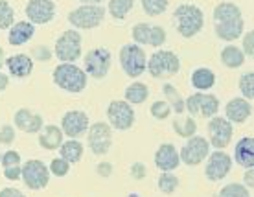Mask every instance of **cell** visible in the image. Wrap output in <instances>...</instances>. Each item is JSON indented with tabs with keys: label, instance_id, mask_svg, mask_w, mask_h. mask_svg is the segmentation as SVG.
<instances>
[{
	"label": "cell",
	"instance_id": "e0dca14e",
	"mask_svg": "<svg viewBox=\"0 0 254 197\" xmlns=\"http://www.w3.org/2000/svg\"><path fill=\"white\" fill-rule=\"evenodd\" d=\"M87 129H89V116L83 111L74 109L64 113V116L61 118V131L70 138H79L87 133Z\"/></svg>",
	"mask_w": 254,
	"mask_h": 197
},
{
	"label": "cell",
	"instance_id": "74e56055",
	"mask_svg": "<svg viewBox=\"0 0 254 197\" xmlns=\"http://www.w3.org/2000/svg\"><path fill=\"white\" fill-rule=\"evenodd\" d=\"M151 116L153 118H157V120H166V118H170L172 115V107H170V103L168 102H155L151 105Z\"/></svg>",
	"mask_w": 254,
	"mask_h": 197
},
{
	"label": "cell",
	"instance_id": "8d00e7d4",
	"mask_svg": "<svg viewBox=\"0 0 254 197\" xmlns=\"http://www.w3.org/2000/svg\"><path fill=\"white\" fill-rule=\"evenodd\" d=\"M149 33H151V24L138 22V24L133 26V39L136 45L149 46Z\"/></svg>",
	"mask_w": 254,
	"mask_h": 197
},
{
	"label": "cell",
	"instance_id": "44dd1931",
	"mask_svg": "<svg viewBox=\"0 0 254 197\" xmlns=\"http://www.w3.org/2000/svg\"><path fill=\"white\" fill-rule=\"evenodd\" d=\"M33 35H35V26L30 20H19V22H13L9 26L7 41L11 46H22L28 41H32Z\"/></svg>",
	"mask_w": 254,
	"mask_h": 197
},
{
	"label": "cell",
	"instance_id": "277c9868",
	"mask_svg": "<svg viewBox=\"0 0 254 197\" xmlns=\"http://www.w3.org/2000/svg\"><path fill=\"white\" fill-rule=\"evenodd\" d=\"M146 68L149 76L155 79H166V77L175 76L181 70V59L172 50H157L147 59Z\"/></svg>",
	"mask_w": 254,
	"mask_h": 197
},
{
	"label": "cell",
	"instance_id": "60d3db41",
	"mask_svg": "<svg viewBox=\"0 0 254 197\" xmlns=\"http://www.w3.org/2000/svg\"><path fill=\"white\" fill-rule=\"evenodd\" d=\"M0 162H2V168H9V166H19L20 164V153L13 151V149H7L2 157H0Z\"/></svg>",
	"mask_w": 254,
	"mask_h": 197
},
{
	"label": "cell",
	"instance_id": "4fadbf2b",
	"mask_svg": "<svg viewBox=\"0 0 254 197\" xmlns=\"http://www.w3.org/2000/svg\"><path fill=\"white\" fill-rule=\"evenodd\" d=\"M206 159L208 160L204 166V175L212 183L223 181L232 170V157L225 149H216L214 153H208Z\"/></svg>",
	"mask_w": 254,
	"mask_h": 197
},
{
	"label": "cell",
	"instance_id": "83f0119b",
	"mask_svg": "<svg viewBox=\"0 0 254 197\" xmlns=\"http://www.w3.org/2000/svg\"><path fill=\"white\" fill-rule=\"evenodd\" d=\"M124 96H126L127 103H131V105H140V103H144L147 100V96H149V87H147L146 83L134 81L127 87L126 94Z\"/></svg>",
	"mask_w": 254,
	"mask_h": 197
},
{
	"label": "cell",
	"instance_id": "8fae6325",
	"mask_svg": "<svg viewBox=\"0 0 254 197\" xmlns=\"http://www.w3.org/2000/svg\"><path fill=\"white\" fill-rule=\"evenodd\" d=\"M109 126L118 131H127L134 126V111L133 105L126 100H113L107 107Z\"/></svg>",
	"mask_w": 254,
	"mask_h": 197
},
{
	"label": "cell",
	"instance_id": "4dcf8cb0",
	"mask_svg": "<svg viewBox=\"0 0 254 197\" xmlns=\"http://www.w3.org/2000/svg\"><path fill=\"white\" fill-rule=\"evenodd\" d=\"M173 129H175V133L179 136H183V138H190L193 134L197 133V124L193 118H177V120L173 122Z\"/></svg>",
	"mask_w": 254,
	"mask_h": 197
},
{
	"label": "cell",
	"instance_id": "3957f363",
	"mask_svg": "<svg viewBox=\"0 0 254 197\" xmlns=\"http://www.w3.org/2000/svg\"><path fill=\"white\" fill-rule=\"evenodd\" d=\"M54 83L70 94H79L87 87V74L76 63H61L54 68Z\"/></svg>",
	"mask_w": 254,
	"mask_h": 197
},
{
	"label": "cell",
	"instance_id": "f35d334b",
	"mask_svg": "<svg viewBox=\"0 0 254 197\" xmlns=\"http://www.w3.org/2000/svg\"><path fill=\"white\" fill-rule=\"evenodd\" d=\"M166 30L162 28V26H155L151 24V33H149V46H153V48H159V46H162L166 43Z\"/></svg>",
	"mask_w": 254,
	"mask_h": 197
},
{
	"label": "cell",
	"instance_id": "52a82bcc",
	"mask_svg": "<svg viewBox=\"0 0 254 197\" xmlns=\"http://www.w3.org/2000/svg\"><path fill=\"white\" fill-rule=\"evenodd\" d=\"M146 52L140 45H124L120 50V66L129 77H138L146 72Z\"/></svg>",
	"mask_w": 254,
	"mask_h": 197
},
{
	"label": "cell",
	"instance_id": "f546056e",
	"mask_svg": "<svg viewBox=\"0 0 254 197\" xmlns=\"http://www.w3.org/2000/svg\"><path fill=\"white\" fill-rule=\"evenodd\" d=\"M134 0H109V13L113 15L115 20H124L129 15V11L133 9Z\"/></svg>",
	"mask_w": 254,
	"mask_h": 197
},
{
	"label": "cell",
	"instance_id": "cb8c5ba5",
	"mask_svg": "<svg viewBox=\"0 0 254 197\" xmlns=\"http://www.w3.org/2000/svg\"><path fill=\"white\" fill-rule=\"evenodd\" d=\"M39 144L41 147H45L48 151L59 149V146L63 144V131L58 126H43V129L39 131Z\"/></svg>",
	"mask_w": 254,
	"mask_h": 197
},
{
	"label": "cell",
	"instance_id": "f6af8a7d",
	"mask_svg": "<svg viewBox=\"0 0 254 197\" xmlns=\"http://www.w3.org/2000/svg\"><path fill=\"white\" fill-rule=\"evenodd\" d=\"M0 197H26V196L20 190H17V188H9L7 186V188L0 190Z\"/></svg>",
	"mask_w": 254,
	"mask_h": 197
},
{
	"label": "cell",
	"instance_id": "7c38bea8",
	"mask_svg": "<svg viewBox=\"0 0 254 197\" xmlns=\"http://www.w3.org/2000/svg\"><path fill=\"white\" fill-rule=\"evenodd\" d=\"M185 109L193 116H203V118H212L219 111V100L217 96L208 94V92H195L185 100Z\"/></svg>",
	"mask_w": 254,
	"mask_h": 197
},
{
	"label": "cell",
	"instance_id": "603a6c76",
	"mask_svg": "<svg viewBox=\"0 0 254 197\" xmlns=\"http://www.w3.org/2000/svg\"><path fill=\"white\" fill-rule=\"evenodd\" d=\"M234 160L242 168H254V136H243L234 147Z\"/></svg>",
	"mask_w": 254,
	"mask_h": 197
},
{
	"label": "cell",
	"instance_id": "d6986e66",
	"mask_svg": "<svg viewBox=\"0 0 254 197\" xmlns=\"http://www.w3.org/2000/svg\"><path fill=\"white\" fill-rule=\"evenodd\" d=\"M13 122H15L17 129L28 134H35L43 129V116L30 111V109H19L13 116Z\"/></svg>",
	"mask_w": 254,
	"mask_h": 197
},
{
	"label": "cell",
	"instance_id": "7402d4cb",
	"mask_svg": "<svg viewBox=\"0 0 254 197\" xmlns=\"http://www.w3.org/2000/svg\"><path fill=\"white\" fill-rule=\"evenodd\" d=\"M9 70V74L13 77H28L33 72V59L28 56V54H15L11 58H6V63H4Z\"/></svg>",
	"mask_w": 254,
	"mask_h": 197
},
{
	"label": "cell",
	"instance_id": "ac0fdd59",
	"mask_svg": "<svg viewBox=\"0 0 254 197\" xmlns=\"http://www.w3.org/2000/svg\"><path fill=\"white\" fill-rule=\"evenodd\" d=\"M179 164H181V157H179V151L175 149V146L170 142L160 144L159 149L155 151V166L160 172H173L179 168Z\"/></svg>",
	"mask_w": 254,
	"mask_h": 197
},
{
	"label": "cell",
	"instance_id": "1f68e13d",
	"mask_svg": "<svg viewBox=\"0 0 254 197\" xmlns=\"http://www.w3.org/2000/svg\"><path fill=\"white\" fill-rule=\"evenodd\" d=\"M217 197H251V190L245 185L240 183H230V185L223 186Z\"/></svg>",
	"mask_w": 254,
	"mask_h": 197
},
{
	"label": "cell",
	"instance_id": "f1b7e54d",
	"mask_svg": "<svg viewBox=\"0 0 254 197\" xmlns=\"http://www.w3.org/2000/svg\"><path fill=\"white\" fill-rule=\"evenodd\" d=\"M162 92L166 96V102L170 103V107L172 111H175L177 115H183L186 109H185V98L179 94V90L173 87L172 83H166L164 87H162Z\"/></svg>",
	"mask_w": 254,
	"mask_h": 197
},
{
	"label": "cell",
	"instance_id": "bcb514c9",
	"mask_svg": "<svg viewBox=\"0 0 254 197\" xmlns=\"http://www.w3.org/2000/svg\"><path fill=\"white\" fill-rule=\"evenodd\" d=\"M243 183H245V186H247L249 190H253V186H254V168H247V170H245Z\"/></svg>",
	"mask_w": 254,
	"mask_h": 197
},
{
	"label": "cell",
	"instance_id": "f5cc1de1",
	"mask_svg": "<svg viewBox=\"0 0 254 197\" xmlns=\"http://www.w3.org/2000/svg\"><path fill=\"white\" fill-rule=\"evenodd\" d=\"M81 4H102L103 0H79Z\"/></svg>",
	"mask_w": 254,
	"mask_h": 197
},
{
	"label": "cell",
	"instance_id": "30bf717a",
	"mask_svg": "<svg viewBox=\"0 0 254 197\" xmlns=\"http://www.w3.org/2000/svg\"><path fill=\"white\" fill-rule=\"evenodd\" d=\"M87 142L94 155H107L113 146V128L105 122H96L87 129Z\"/></svg>",
	"mask_w": 254,
	"mask_h": 197
},
{
	"label": "cell",
	"instance_id": "d6a6232c",
	"mask_svg": "<svg viewBox=\"0 0 254 197\" xmlns=\"http://www.w3.org/2000/svg\"><path fill=\"white\" fill-rule=\"evenodd\" d=\"M159 190L162 192V194H166V196H170V194H173V192L177 190L179 186V179L173 175L172 172H162V175L159 177Z\"/></svg>",
	"mask_w": 254,
	"mask_h": 197
},
{
	"label": "cell",
	"instance_id": "d590c367",
	"mask_svg": "<svg viewBox=\"0 0 254 197\" xmlns=\"http://www.w3.org/2000/svg\"><path fill=\"white\" fill-rule=\"evenodd\" d=\"M240 90H242V96L247 102H253L254 100V72H245V74L240 77Z\"/></svg>",
	"mask_w": 254,
	"mask_h": 197
},
{
	"label": "cell",
	"instance_id": "b9f144b4",
	"mask_svg": "<svg viewBox=\"0 0 254 197\" xmlns=\"http://www.w3.org/2000/svg\"><path fill=\"white\" fill-rule=\"evenodd\" d=\"M242 52L245 54V56H249V58H253V56H254V32H253V30H249V32L245 33V37H243Z\"/></svg>",
	"mask_w": 254,
	"mask_h": 197
},
{
	"label": "cell",
	"instance_id": "c3c4849f",
	"mask_svg": "<svg viewBox=\"0 0 254 197\" xmlns=\"http://www.w3.org/2000/svg\"><path fill=\"white\" fill-rule=\"evenodd\" d=\"M33 54H35L41 61H50V52H48V48H45V46H43V48H35Z\"/></svg>",
	"mask_w": 254,
	"mask_h": 197
},
{
	"label": "cell",
	"instance_id": "9a60e30c",
	"mask_svg": "<svg viewBox=\"0 0 254 197\" xmlns=\"http://www.w3.org/2000/svg\"><path fill=\"white\" fill-rule=\"evenodd\" d=\"M234 128L227 118L212 116L208 122V144L216 149H225L232 140Z\"/></svg>",
	"mask_w": 254,
	"mask_h": 197
},
{
	"label": "cell",
	"instance_id": "d4e9b609",
	"mask_svg": "<svg viewBox=\"0 0 254 197\" xmlns=\"http://www.w3.org/2000/svg\"><path fill=\"white\" fill-rule=\"evenodd\" d=\"M191 85H193V89H197L199 92L210 90L216 85V74H214V70L204 68V66L195 68L193 74H191Z\"/></svg>",
	"mask_w": 254,
	"mask_h": 197
},
{
	"label": "cell",
	"instance_id": "9c48e42d",
	"mask_svg": "<svg viewBox=\"0 0 254 197\" xmlns=\"http://www.w3.org/2000/svg\"><path fill=\"white\" fill-rule=\"evenodd\" d=\"M111 61H113V56L107 48H92L90 52H87V56L83 59L85 63V74L94 79H103V77L109 74L111 70Z\"/></svg>",
	"mask_w": 254,
	"mask_h": 197
},
{
	"label": "cell",
	"instance_id": "8992f818",
	"mask_svg": "<svg viewBox=\"0 0 254 197\" xmlns=\"http://www.w3.org/2000/svg\"><path fill=\"white\" fill-rule=\"evenodd\" d=\"M54 54L61 63H76L81 58V35L77 30H66L58 37Z\"/></svg>",
	"mask_w": 254,
	"mask_h": 197
},
{
	"label": "cell",
	"instance_id": "4316f807",
	"mask_svg": "<svg viewBox=\"0 0 254 197\" xmlns=\"http://www.w3.org/2000/svg\"><path fill=\"white\" fill-rule=\"evenodd\" d=\"M221 63L227 68H240L245 63V54L242 52V48H238L234 45L225 46L221 50Z\"/></svg>",
	"mask_w": 254,
	"mask_h": 197
},
{
	"label": "cell",
	"instance_id": "6da1fadb",
	"mask_svg": "<svg viewBox=\"0 0 254 197\" xmlns=\"http://www.w3.org/2000/svg\"><path fill=\"white\" fill-rule=\"evenodd\" d=\"M214 30L221 41L232 43L238 37H242L245 30L242 9L234 2H221L214 7Z\"/></svg>",
	"mask_w": 254,
	"mask_h": 197
},
{
	"label": "cell",
	"instance_id": "7dc6e473",
	"mask_svg": "<svg viewBox=\"0 0 254 197\" xmlns=\"http://www.w3.org/2000/svg\"><path fill=\"white\" fill-rule=\"evenodd\" d=\"M131 175H134V179H142L146 175V168L140 164V162H136V164L131 166Z\"/></svg>",
	"mask_w": 254,
	"mask_h": 197
},
{
	"label": "cell",
	"instance_id": "484cf974",
	"mask_svg": "<svg viewBox=\"0 0 254 197\" xmlns=\"http://www.w3.org/2000/svg\"><path fill=\"white\" fill-rule=\"evenodd\" d=\"M83 144L77 138H70L66 142H63L59 146V153H61V159H64L68 164H76L79 162L83 157Z\"/></svg>",
	"mask_w": 254,
	"mask_h": 197
},
{
	"label": "cell",
	"instance_id": "7a4b0ae2",
	"mask_svg": "<svg viewBox=\"0 0 254 197\" xmlns=\"http://www.w3.org/2000/svg\"><path fill=\"white\" fill-rule=\"evenodd\" d=\"M173 22L177 26V32L181 37L191 39L203 30L204 13L195 4H181L173 13Z\"/></svg>",
	"mask_w": 254,
	"mask_h": 197
},
{
	"label": "cell",
	"instance_id": "816d5d0a",
	"mask_svg": "<svg viewBox=\"0 0 254 197\" xmlns=\"http://www.w3.org/2000/svg\"><path fill=\"white\" fill-rule=\"evenodd\" d=\"M4 63H6V54H4V48L0 46V68L4 66Z\"/></svg>",
	"mask_w": 254,
	"mask_h": 197
},
{
	"label": "cell",
	"instance_id": "e575fe53",
	"mask_svg": "<svg viewBox=\"0 0 254 197\" xmlns=\"http://www.w3.org/2000/svg\"><path fill=\"white\" fill-rule=\"evenodd\" d=\"M168 4H170V0H142L144 11H146L147 15H151V17L162 15V13L168 9Z\"/></svg>",
	"mask_w": 254,
	"mask_h": 197
},
{
	"label": "cell",
	"instance_id": "ffe728a7",
	"mask_svg": "<svg viewBox=\"0 0 254 197\" xmlns=\"http://www.w3.org/2000/svg\"><path fill=\"white\" fill-rule=\"evenodd\" d=\"M225 115L230 124H243L253 116V103L245 98H232L225 107Z\"/></svg>",
	"mask_w": 254,
	"mask_h": 197
},
{
	"label": "cell",
	"instance_id": "681fc988",
	"mask_svg": "<svg viewBox=\"0 0 254 197\" xmlns=\"http://www.w3.org/2000/svg\"><path fill=\"white\" fill-rule=\"evenodd\" d=\"M96 172L100 173L102 177H109V175H111V172H113V166L107 164V162H103V164H100L98 168H96Z\"/></svg>",
	"mask_w": 254,
	"mask_h": 197
},
{
	"label": "cell",
	"instance_id": "5bb4252c",
	"mask_svg": "<svg viewBox=\"0 0 254 197\" xmlns=\"http://www.w3.org/2000/svg\"><path fill=\"white\" fill-rule=\"evenodd\" d=\"M210 153V144L204 136H190L188 142H186L179 157H181V162H185L186 166H199L201 162H204V159L208 157Z\"/></svg>",
	"mask_w": 254,
	"mask_h": 197
},
{
	"label": "cell",
	"instance_id": "836d02e7",
	"mask_svg": "<svg viewBox=\"0 0 254 197\" xmlns=\"http://www.w3.org/2000/svg\"><path fill=\"white\" fill-rule=\"evenodd\" d=\"M15 20V9L7 0H0V30H9Z\"/></svg>",
	"mask_w": 254,
	"mask_h": 197
},
{
	"label": "cell",
	"instance_id": "5b68a950",
	"mask_svg": "<svg viewBox=\"0 0 254 197\" xmlns=\"http://www.w3.org/2000/svg\"><path fill=\"white\" fill-rule=\"evenodd\" d=\"M105 19V9L100 4H81L68 13V22L77 30L98 28Z\"/></svg>",
	"mask_w": 254,
	"mask_h": 197
},
{
	"label": "cell",
	"instance_id": "ab89813d",
	"mask_svg": "<svg viewBox=\"0 0 254 197\" xmlns=\"http://www.w3.org/2000/svg\"><path fill=\"white\" fill-rule=\"evenodd\" d=\"M48 170H50V173L52 175H56V177H64V175L70 172V164L64 159L58 157V159H54L50 162Z\"/></svg>",
	"mask_w": 254,
	"mask_h": 197
},
{
	"label": "cell",
	"instance_id": "f907efd6",
	"mask_svg": "<svg viewBox=\"0 0 254 197\" xmlns=\"http://www.w3.org/2000/svg\"><path fill=\"white\" fill-rule=\"evenodd\" d=\"M7 85H9V77L0 72V92H4L7 89Z\"/></svg>",
	"mask_w": 254,
	"mask_h": 197
},
{
	"label": "cell",
	"instance_id": "ee69618b",
	"mask_svg": "<svg viewBox=\"0 0 254 197\" xmlns=\"http://www.w3.org/2000/svg\"><path fill=\"white\" fill-rule=\"evenodd\" d=\"M4 177H6L7 181H20V164L4 168Z\"/></svg>",
	"mask_w": 254,
	"mask_h": 197
},
{
	"label": "cell",
	"instance_id": "ba28073f",
	"mask_svg": "<svg viewBox=\"0 0 254 197\" xmlns=\"http://www.w3.org/2000/svg\"><path fill=\"white\" fill-rule=\"evenodd\" d=\"M20 181L30 190H43L50 183V170L43 160L32 159L20 166Z\"/></svg>",
	"mask_w": 254,
	"mask_h": 197
},
{
	"label": "cell",
	"instance_id": "2e32d148",
	"mask_svg": "<svg viewBox=\"0 0 254 197\" xmlns=\"http://www.w3.org/2000/svg\"><path fill=\"white\" fill-rule=\"evenodd\" d=\"M26 17L35 24H48L56 17V4L54 0H28L26 4Z\"/></svg>",
	"mask_w": 254,
	"mask_h": 197
},
{
	"label": "cell",
	"instance_id": "7bdbcfd3",
	"mask_svg": "<svg viewBox=\"0 0 254 197\" xmlns=\"http://www.w3.org/2000/svg\"><path fill=\"white\" fill-rule=\"evenodd\" d=\"M13 140H15V129L13 126H2L0 128V144H13Z\"/></svg>",
	"mask_w": 254,
	"mask_h": 197
}]
</instances>
